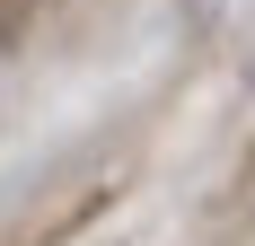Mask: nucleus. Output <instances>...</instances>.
<instances>
[{"mask_svg":"<svg viewBox=\"0 0 255 246\" xmlns=\"http://www.w3.org/2000/svg\"><path fill=\"white\" fill-rule=\"evenodd\" d=\"M0 35H9V18H0Z\"/></svg>","mask_w":255,"mask_h":246,"instance_id":"nucleus-1","label":"nucleus"}]
</instances>
